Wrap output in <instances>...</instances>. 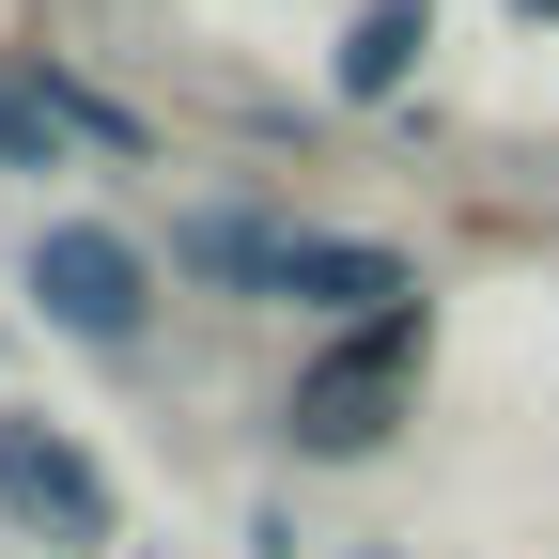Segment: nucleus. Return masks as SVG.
I'll use <instances>...</instances> for the list:
<instances>
[{
    "label": "nucleus",
    "mask_w": 559,
    "mask_h": 559,
    "mask_svg": "<svg viewBox=\"0 0 559 559\" xmlns=\"http://www.w3.org/2000/svg\"><path fill=\"white\" fill-rule=\"evenodd\" d=\"M404 373H419V311H373V326H342L326 358L296 373L280 436H296V451H373V436H389V404H404Z\"/></svg>",
    "instance_id": "nucleus-1"
},
{
    "label": "nucleus",
    "mask_w": 559,
    "mask_h": 559,
    "mask_svg": "<svg viewBox=\"0 0 559 559\" xmlns=\"http://www.w3.org/2000/svg\"><path fill=\"white\" fill-rule=\"evenodd\" d=\"M32 311L62 342H140V311H156V264H140L109 218H47L32 234Z\"/></svg>",
    "instance_id": "nucleus-2"
},
{
    "label": "nucleus",
    "mask_w": 559,
    "mask_h": 559,
    "mask_svg": "<svg viewBox=\"0 0 559 559\" xmlns=\"http://www.w3.org/2000/svg\"><path fill=\"white\" fill-rule=\"evenodd\" d=\"M0 513L47 528V544H109V466L47 419H0Z\"/></svg>",
    "instance_id": "nucleus-3"
},
{
    "label": "nucleus",
    "mask_w": 559,
    "mask_h": 559,
    "mask_svg": "<svg viewBox=\"0 0 559 559\" xmlns=\"http://www.w3.org/2000/svg\"><path fill=\"white\" fill-rule=\"evenodd\" d=\"M280 296L326 311V326H373V311H419V280H404V249H373V234H296Z\"/></svg>",
    "instance_id": "nucleus-4"
},
{
    "label": "nucleus",
    "mask_w": 559,
    "mask_h": 559,
    "mask_svg": "<svg viewBox=\"0 0 559 559\" xmlns=\"http://www.w3.org/2000/svg\"><path fill=\"white\" fill-rule=\"evenodd\" d=\"M187 280H249V296H280V264H296V218H249V202H218V218L171 234Z\"/></svg>",
    "instance_id": "nucleus-5"
},
{
    "label": "nucleus",
    "mask_w": 559,
    "mask_h": 559,
    "mask_svg": "<svg viewBox=\"0 0 559 559\" xmlns=\"http://www.w3.org/2000/svg\"><path fill=\"white\" fill-rule=\"evenodd\" d=\"M419 47H436V16H419V0H373L358 32H342V94H358V109L404 94V79H419Z\"/></svg>",
    "instance_id": "nucleus-6"
},
{
    "label": "nucleus",
    "mask_w": 559,
    "mask_h": 559,
    "mask_svg": "<svg viewBox=\"0 0 559 559\" xmlns=\"http://www.w3.org/2000/svg\"><path fill=\"white\" fill-rule=\"evenodd\" d=\"M0 171H62V109H47V79H0Z\"/></svg>",
    "instance_id": "nucleus-7"
}]
</instances>
